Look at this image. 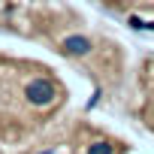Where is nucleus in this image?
Instances as JSON below:
<instances>
[{"label":"nucleus","mask_w":154,"mask_h":154,"mask_svg":"<svg viewBox=\"0 0 154 154\" xmlns=\"http://www.w3.org/2000/svg\"><path fill=\"white\" fill-rule=\"evenodd\" d=\"M60 51L69 54V57H91L97 51V42L88 33H66L60 39Z\"/></svg>","instance_id":"f257e3e1"},{"label":"nucleus","mask_w":154,"mask_h":154,"mask_svg":"<svg viewBox=\"0 0 154 154\" xmlns=\"http://www.w3.org/2000/svg\"><path fill=\"white\" fill-rule=\"evenodd\" d=\"M118 12H154V0H103Z\"/></svg>","instance_id":"f03ea898"},{"label":"nucleus","mask_w":154,"mask_h":154,"mask_svg":"<svg viewBox=\"0 0 154 154\" xmlns=\"http://www.w3.org/2000/svg\"><path fill=\"white\" fill-rule=\"evenodd\" d=\"M145 115L148 124L154 127V60L145 63Z\"/></svg>","instance_id":"7ed1b4c3"}]
</instances>
